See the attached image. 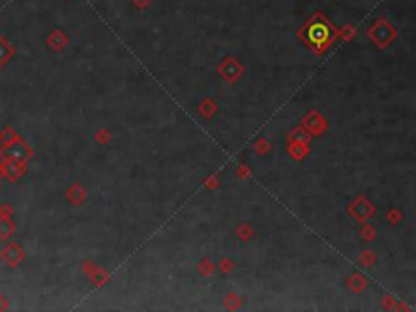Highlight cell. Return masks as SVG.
I'll return each instance as SVG.
<instances>
[{
    "label": "cell",
    "mask_w": 416,
    "mask_h": 312,
    "mask_svg": "<svg viewBox=\"0 0 416 312\" xmlns=\"http://www.w3.org/2000/svg\"><path fill=\"white\" fill-rule=\"evenodd\" d=\"M327 28L324 25H312L309 28V37L312 39V43H320L327 37Z\"/></svg>",
    "instance_id": "6da1fadb"
}]
</instances>
